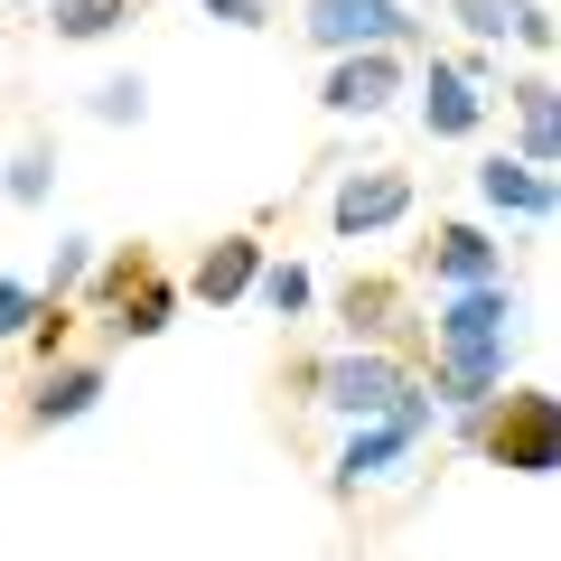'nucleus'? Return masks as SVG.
<instances>
[{
    "label": "nucleus",
    "mask_w": 561,
    "mask_h": 561,
    "mask_svg": "<svg viewBox=\"0 0 561 561\" xmlns=\"http://www.w3.org/2000/svg\"><path fill=\"white\" fill-rule=\"evenodd\" d=\"M486 449H496V468H515V478H552V468H561V412H552V393H505Z\"/></svg>",
    "instance_id": "f257e3e1"
},
{
    "label": "nucleus",
    "mask_w": 561,
    "mask_h": 561,
    "mask_svg": "<svg viewBox=\"0 0 561 561\" xmlns=\"http://www.w3.org/2000/svg\"><path fill=\"white\" fill-rule=\"evenodd\" d=\"M94 393H103L94 365H57V375L38 383V402H28V412H38V421H76V412H94Z\"/></svg>",
    "instance_id": "ddd939ff"
},
{
    "label": "nucleus",
    "mask_w": 561,
    "mask_h": 561,
    "mask_svg": "<svg viewBox=\"0 0 561 561\" xmlns=\"http://www.w3.org/2000/svg\"><path fill=\"white\" fill-rule=\"evenodd\" d=\"M262 300H272L280 319H290V309H309V272H290V262H280V272H262Z\"/></svg>",
    "instance_id": "f3484780"
},
{
    "label": "nucleus",
    "mask_w": 561,
    "mask_h": 561,
    "mask_svg": "<svg viewBox=\"0 0 561 561\" xmlns=\"http://www.w3.org/2000/svg\"><path fill=\"white\" fill-rule=\"evenodd\" d=\"M131 0H57V38H103Z\"/></svg>",
    "instance_id": "4468645a"
},
{
    "label": "nucleus",
    "mask_w": 561,
    "mask_h": 561,
    "mask_svg": "<svg viewBox=\"0 0 561 561\" xmlns=\"http://www.w3.org/2000/svg\"><path fill=\"white\" fill-rule=\"evenodd\" d=\"M309 38L319 47H393V38H412V20H402L393 0H309Z\"/></svg>",
    "instance_id": "f03ea898"
},
{
    "label": "nucleus",
    "mask_w": 561,
    "mask_h": 561,
    "mask_svg": "<svg viewBox=\"0 0 561 561\" xmlns=\"http://www.w3.org/2000/svg\"><path fill=\"white\" fill-rule=\"evenodd\" d=\"M28 319H38V290L28 280H0V337H20Z\"/></svg>",
    "instance_id": "a211bd4d"
},
{
    "label": "nucleus",
    "mask_w": 561,
    "mask_h": 561,
    "mask_svg": "<svg viewBox=\"0 0 561 561\" xmlns=\"http://www.w3.org/2000/svg\"><path fill=\"white\" fill-rule=\"evenodd\" d=\"M524 10H534V0H459V20L478 28V38H505V28H524Z\"/></svg>",
    "instance_id": "dca6fc26"
},
{
    "label": "nucleus",
    "mask_w": 561,
    "mask_h": 561,
    "mask_svg": "<svg viewBox=\"0 0 561 561\" xmlns=\"http://www.w3.org/2000/svg\"><path fill=\"white\" fill-rule=\"evenodd\" d=\"M206 10H216V20H234V28H253V20H262V0H206Z\"/></svg>",
    "instance_id": "412c9836"
},
{
    "label": "nucleus",
    "mask_w": 561,
    "mask_h": 561,
    "mask_svg": "<svg viewBox=\"0 0 561 561\" xmlns=\"http://www.w3.org/2000/svg\"><path fill=\"white\" fill-rule=\"evenodd\" d=\"M94 113H103V122H140V84H131V76H122V84H103V94H94Z\"/></svg>",
    "instance_id": "aec40b11"
},
{
    "label": "nucleus",
    "mask_w": 561,
    "mask_h": 561,
    "mask_svg": "<svg viewBox=\"0 0 561 561\" xmlns=\"http://www.w3.org/2000/svg\"><path fill=\"white\" fill-rule=\"evenodd\" d=\"M478 197L505 206V216H552V179L524 169V160H486V169H478Z\"/></svg>",
    "instance_id": "1a4fd4ad"
},
{
    "label": "nucleus",
    "mask_w": 561,
    "mask_h": 561,
    "mask_svg": "<svg viewBox=\"0 0 561 561\" xmlns=\"http://www.w3.org/2000/svg\"><path fill=\"white\" fill-rule=\"evenodd\" d=\"M505 383V346H459V356H440V393L449 402H486Z\"/></svg>",
    "instance_id": "f8f14e48"
},
{
    "label": "nucleus",
    "mask_w": 561,
    "mask_h": 561,
    "mask_svg": "<svg viewBox=\"0 0 561 561\" xmlns=\"http://www.w3.org/2000/svg\"><path fill=\"white\" fill-rule=\"evenodd\" d=\"M253 280H262V253H253V234H225L216 253L197 262V300H216V309H225V300H243Z\"/></svg>",
    "instance_id": "9d476101"
},
{
    "label": "nucleus",
    "mask_w": 561,
    "mask_h": 561,
    "mask_svg": "<svg viewBox=\"0 0 561 561\" xmlns=\"http://www.w3.org/2000/svg\"><path fill=\"white\" fill-rule=\"evenodd\" d=\"M10 197H20V206H38V197H47V150H28V160H10Z\"/></svg>",
    "instance_id": "6ab92c4d"
},
{
    "label": "nucleus",
    "mask_w": 561,
    "mask_h": 561,
    "mask_svg": "<svg viewBox=\"0 0 561 561\" xmlns=\"http://www.w3.org/2000/svg\"><path fill=\"white\" fill-rule=\"evenodd\" d=\"M421 122H431L440 140H459V131L486 122V103H478V84H468L459 66H431V84H421Z\"/></svg>",
    "instance_id": "6e6552de"
},
{
    "label": "nucleus",
    "mask_w": 561,
    "mask_h": 561,
    "mask_svg": "<svg viewBox=\"0 0 561 561\" xmlns=\"http://www.w3.org/2000/svg\"><path fill=\"white\" fill-rule=\"evenodd\" d=\"M515 94H524V150H534V169H542L552 160V84L534 76V84H515Z\"/></svg>",
    "instance_id": "2eb2a0df"
},
{
    "label": "nucleus",
    "mask_w": 561,
    "mask_h": 561,
    "mask_svg": "<svg viewBox=\"0 0 561 561\" xmlns=\"http://www.w3.org/2000/svg\"><path fill=\"white\" fill-rule=\"evenodd\" d=\"M319 383H328V402H337V412H356V421H383V412H402V402H412V383H402L383 356H346V365H328Z\"/></svg>",
    "instance_id": "7ed1b4c3"
},
{
    "label": "nucleus",
    "mask_w": 561,
    "mask_h": 561,
    "mask_svg": "<svg viewBox=\"0 0 561 561\" xmlns=\"http://www.w3.org/2000/svg\"><path fill=\"white\" fill-rule=\"evenodd\" d=\"M402 206H412V179H402V169H365V179L337 187V206H328V216H337V234H383Z\"/></svg>",
    "instance_id": "39448f33"
},
{
    "label": "nucleus",
    "mask_w": 561,
    "mask_h": 561,
    "mask_svg": "<svg viewBox=\"0 0 561 561\" xmlns=\"http://www.w3.org/2000/svg\"><path fill=\"white\" fill-rule=\"evenodd\" d=\"M505 319H515V290H505V280H486V290H449L440 356H459V346H505Z\"/></svg>",
    "instance_id": "20e7f679"
},
{
    "label": "nucleus",
    "mask_w": 561,
    "mask_h": 561,
    "mask_svg": "<svg viewBox=\"0 0 561 561\" xmlns=\"http://www.w3.org/2000/svg\"><path fill=\"white\" fill-rule=\"evenodd\" d=\"M393 84H402V66L383 57V47H346V57L328 66V94L319 103H328V113H375Z\"/></svg>",
    "instance_id": "423d86ee"
},
{
    "label": "nucleus",
    "mask_w": 561,
    "mask_h": 561,
    "mask_svg": "<svg viewBox=\"0 0 561 561\" xmlns=\"http://www.w3.org/2000/svg\"><path fill=\"white\" fill-rule=\"evenodd\" d=\"M421 421H431V393H412V402H402V412H383L375 431H356V440H346V459H337V468H346V478H375L383 459H402V449L421 440Z\"/></svg>",
    "instance_id": "0eeeda50"
},
{
    "label": "nucleus",
    "mask_w": 561,
    "mask_h": 561,
    "mask_svg": "<svg viewBox=\"0 0 561 561\" xmlns=\"http://www.w3.org/2000/svg\"><path fill=\"white\" fill-rule=\"evenodd\" d=\"M431 272H440L449 290H486V280H496V243H486L478 225H449L440 253H431Z\"/></svg>",
    "instance_id": "9b49d317"
}]
</instances>
